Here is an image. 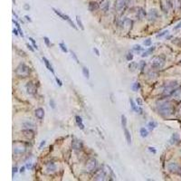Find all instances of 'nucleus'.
I'll list each match as a JSON object with an SVG mask.
<instances>
[{"instance_id": "nucleus-1", "label": "nucleus", "mask_w": 181, "mask_h": 181, "mask_svg": "<svg viewBox=\"0 0 181 181\" xmlns=\"http://www.w3.org/2000/svg\"><path fill=\"white\" fill-rule=\"evenodd\" d=\"M158 110L163 116H169L173 113V105L169 101H161L158 105Z\"/></svg>"}, {"instance_id": "nucleus-2", "label": "nucleus", "mask_w": 181, "mask_h": 181, "mask_svg": "<svg viewBox=\"0 0 181 181\" xmlns=\"http://www.w3.org/2000/svg\"><path fill=\"white\" fill-rule=\"evenodd\" d=\"M178 88V83L177 82H172L170 83H169L167 86H166L162 92V95L164 97H169L171 95H173L175 93V92L177 90Z\"/></svg>"}, {"instance_id": "nucleus-3", "label": "nucleus", "mask_w": 181, "mask_h": 181, "mask_svg": "<svg viewBox=\"0 0 181 181\" xmlns=\"http://www.w3.org/2000/svg\"><path fill=\"white\" fill-rule=\"evenodd\" d=\"M16 74L17 75L18 77L25 78V77L29 76L30 68L27 65H25V64H20L16 69Z\"/></svg>"}, {"instance_id": "nucleus-4", "label": "nucleus", "mask_w": 181, "mask_h": 181, "mask_svg": "<svg viewBox=\"0 0 181 181\" xmlns=\"http://www.w3.org/2000/svg\"><path fill=\"white\" fill-rule=\"evenodd\" d=\"M165 65V58L162 56H155L151 60V66L154 69H161Z\"/></svg>"}, {"instance_id": "nucleus-5", "label": "nucleus", "mask_w": 181, "mask_h": 181, "mask_svg": "<svg viewBox=\"0 0 181 181\" xmlns=\"http://www.w3.org/2000/svg\"><path fill=\"white\" fill-rule=\"evenodd\" d=\"M53 10H54V12L57 14V16H59L60 17H61L62 19H64V20H65V21H67L69 24H70V25L72 26V27H73L74 29H76L77 30V27H76V25H75L74 24H73V22L71 20V18L67 16V14H63V13H61L60 12L59 10H57V9H55V8H53Z\"/></svg>"}, {"instance_id": "nucleus-6", "label": "nucleus", "mask_w": 181, "mask_h": 181, "mask_svg": "<svg viewBox=\"0 0 181 181\" xmlns=\"http://www.w3.org/2000/svg\"><path fill=\"white\" fill-rule=\"evenodd\" d=\"M26 151V147L22 143H17L14 145V154L16 155H21L24 154Z\"/></svg>"}, {"instance_id": "nucleus-7", "label": "nucleus", "mask_w": 181, "mask_h": 181, "mask_svg": "<svg viewBox=\"0 0 181 181\" xmlns=\"http://www.w3.org/2000/svg\"><path fill=\"white\" fill-rule=\"evenodd\" d=\"M26 93L29 95H35L36 93V86L33 82H28L25 85Z\"/></svg>"}, {"instance_id": "nucleus-8", "label": "nucleus", "mask_w": 181, "mask_h": 181, "mask_svg": "<svg viewBox=\"0 0 181 181\" xmlns=\"http://www.w3.org/2000/svg\"><path fill=\"white\" fill-rule=\"evenodd\" d=\"M127 5V0H115V8L118 12H122Z\"/></svg>"}, {"instance_id": "nucleus-9", "label": "nucleus", "mask_w": 181, "mask_h": 181, "mask_svg": "<svg viewBox=\"0 0 181 181\" xmlns=\"http://www.w3.org/2000/svg\"><path fill=\"white\" fill-rule=\"evenodd\" d=\"M96 166H97V161L94 159H90L88 160L87 164H86V169L90 172H93L96 169Z\"/></svg>"}, {"instance_id": "nucleus-10", "label": "nucleus", "mask_w": 181, "mask_h": 181, "mask_svg": "<svg viewBox=\"0 0 181 181\" xmlns=\"http://www.w3.org/2000/svg\"><path fill=\"white\" fill-rule=\"evenodd\" d=\"M105 177H106V172H105V170L102 169L96 170L93 175V178L95 180H104Z\"/></svg>"}, {"instance_id": "nucleus-11", "label": "nucleus", "mask_w": 181, "mask_h": 181, "mask_svg": "<svg viewBox=\"0 0 181 181\" xmlns=\"http://www.w3.org/2000/svg\"><path fill=\"white\" fill-rule=\"evenodd\" d=\"M159 17V14L157 9H151L148 14V19L149 21H155Z\"/></svg>"}, {"instance_id": "nucleus-12", "label": "nucleus", "mask_w": 181, "mask_h": 181, "mask_svg": "<svg viewBox=\"0 0 181 181\" xmlns=\"http://www.w3.org/2000/svg\"><path fill=\"white\" fill-rule=\"evenodd\" d=\"M22 134L24 137H25L26 139L32 140L35 137V132L31 130V129H25L24 130H22Z\"/></svg>"}, {"instance_id": "nucleus-13", "label": "nucleus", "mask_w": 181, "mask_h": 181, "mask_svg": "<svg viewBox=\"0 0 181 181\" xmlns=\"http://www.w3.org/2000/svg\"><path fill=\"white\" fill-rule=\"evenodd\" d=\"M168 169L172 173H177L179 171V166L176 162H170L168 165Z\"/></svg>"}, {"instance_id": "nucleus-14", "label": "nucleus", "mask_w": 181, "mask_h": 181, "mask_svg": "<svg viewBox=\"0 0 181 181\" xmlns=\"http://www.w3.org/2000/svg\"><path fill=\"white\" fill-rule=\"evenodd\" d=\"M131 25H132V21L130 19H129L128 17L122 19L119 22V25H122L123 28H130L131 26Z\"/></svg>"}, {"instance_id": "nucleus-15", "label": "nucleus", "mask_w": 181, "mask_h": 181, "mask_svg": "<svg viewBox=\"0 0 181 181\" xmlns=\"http://www.w3.org/2000/svg\"><path fill=\"white\" fill-rule=\"evenodd\" d=\"M136 17L139 20H143L146 17V12L144 11V9L142 7H139L137 10V14H136Z\"/></svg>"}, {"instance_id": "nucleus-16", "label": "nucleus", "mask_w": 181, "mask_h": 181, "mask_svg": "<svg viewBox=\"0 0 181 181\" xmlns=\"http://www.w3.org/2000/svg\"><path fill=\"white\" fill-rule=\"evenodd\" d=\"M99 7H100L99 4H98L97 2H93V1L90 2V3H89V6H88V8H89V10H90V12H94V11L98 10Z\"/></svg>"}, {"instance_id": "nucleus-17", "label": "nucleus", "mask_w": 181, "mask_h": 181, "mask_svg": "<svg viewBox=\"0 0 181 181\" xmlns=\"http://www.w3.org/2000/svg\"><path fill=\"white\" fill-rule=\"evenodd\" d=\"M72 145V148L75 149V150L81 149V148H83V144H82V142H81L80 140H73Z\"/></svg>"}, {"instance_id": "nucleus-18", "label": "nucleus", "mask_w": 181, "mask_h": 181, "mask_svg": "<svg viewBox=\"0 0 181 181\" xmlns=\"http://www.w3.org/2000/svg\"><path fill=\"white\" fill-rule=\"evenodd\" d=\"M43 63H44V64H45V66H46V68L52 72V73H54V68H53V66H52V64H50V62L48 61V59L47 58H45V57H43Z\"/></svg>"}, {"instance_id": "nucleus-19", "label": "nucleus", "mask_w": 181, "mask_h": 181, "mask_svg": "<svg viewBox=\"0 0 181 181\" xmlns=\"http://www.w3.org/2000/svg\"><path fill=\"white\" fill-rule=\"evenodd\" d=\"M35 116L39 119H43L44 117V111L43 108H38L35 110Z\"/></svg>"}, {"instance_id": "nucleus-20", "label": "nucleus", "mask_w": 181, "mask_h": 181, "mask_svg": "<svg viewBox=\"0 0 181 181\" xmlns=\"http://www.w3.org/2000/svg\"><path fill=\"white\" fill-rule=\"evenodd\" d=\"M45 167H46V170H47L48 172H54V171H55V169H56V166H55V164H54V162H49V163H47Z\"/></svg>"}, {"instance_id": "nucleus-21", "label": "nucleus", "mask_w": 181, "mask_h": 181, "mask_svg": "<svg viewBox=\"0 0 181 181\" xmlns=\"http://www.w3.org/2000/svg\"><path fill=\"white\" fill-rule=\"evenodd\" d=\"M75 119H76V123H77L78 127L81 130H84V125L83 123V119L80 116H75Z\"/></svg>"}, {"instance_id": "nucleus-22", "label": "nucleus", "mask_w": 181, "mask_h": 181, "mask_svg": "<svg viewBox=\"0 0 181 181\" xmlns=\"http://www.w3.org/2000/svg\"><path fill=\"white\" fill-rule=\"evenodd\" d=\"M124 134H125V138H126V140H127L128 144L130 145V143H131V135H130V132L126 128L124 130Z\"/></svg>"}, {"instance_id": "nucleus-23", "label": "nucleus", "mask_w": 181, "mask_h": 181, "mask_svg": "<svg viewBox=\"0 0 181 181\" xmlns=\"http://www.w3.org/2000/svg\"><path fill=\"white\" fill-rule=\"evenodd\" d=\"M101 8L103 10V11H108L109 10V8H110V2L109 1H106V2H104V3H102L101 5Z\"/></svg>"}, {"instance_id": "nucleus-24", "label": "nucleus", "mask_w": 181, "mask_h": 181, "mask_svg": "<svg viewBox=\"0 0 181 181\" xmlns=\"http://www.w3.org/2000/svg\"><path fill=\"white\" fill-rule=\"evenodd\" d=\"M23 127L25 129H33L35 127V124L33 122H25L23 123Z\"/></svg>"}, {"instance_id": "nucleus-25", "label": "nucleus", "mask_w": 181, "mask_h": 181, "mask_svg": "<svg viewBox=\"0 0 181 181\" xmlns=\"http://www.w3.org/2000/svg\"><path fill=\"white\" fill-rule=\"evenodd\" d=\"M130 106H131V109L134 111H136V112H138L139 111V108H138V106L137 105H136V103L134 102V101L132 100V99H130Z\"/></svg>"}, {"instance_id": "nucleus-26", "label": "nucleus", "mask_w": 181, "mask_h": 181, "mask_svg": "<svg viewBox=\"0 0 181 181\" xmlns=\"http://www.w3.org/2000/svg\"><path fill=\"white\" fill-rule=\"evenodd\" d=\"M154 50H155V47H154V46L150 47L148 50H147L146 52H144V53H143V54H141V56H142V57H146V56H148V54H150L151 53H153V51H154Z\"/></svg>"}, {"instance_id": "nucleus-27", "label": "nucleus", "mask_w": 181, "mask_h": 181, "mask_svg": "<svg viewBox=\"0 0 181 181\" xmlns=\"http://www.w3.org/2000/svg\"><path fill=\"white\" fill-rule=\"evenodd\" d=\"M140 136H141L142 138H146V137H148V130H147L145 128H141V129L140 130Z\"/></svg>"}, {"instance_id": "nucleus-28", "label": "nucleus", "mask_w": 181, "mask_h": 181, "mask_svg": "<svg viewBox=\"0 0 181 181\" xmlns=\"http://www.w3.org/2000/svg\"><path fill=\"white\" fill-rule=\"evenodd\" d=\"M157 126H158V124H157V122H149L148 123V129H149L150 130H153Z\"/></svg>"}, {"instance_id": "nucleus-29", "label": "nucleus", "mask_w": 181, "mask_h": 181, "mask_svg": "<svg viewBox=\"0 0 181 181\" xmlns=\"http://www.w3.org/2000/svg\"><path fill=\"white\" fill-rule=\"evenodd\" d=\"M140 89V83H134L133 84H132V90H134V92H138V90Z\"/></svg>"}, {"instance_id": "nucleus-30", "label": "nucleus", "mask_w": 181, "mask_h": 181, "mask_svg": "<svg viewBox=\"0 0 181 181\" xmlns=\"http://www.w3.org/2000/svg\"><path fill=\"white\" fill-rule=\"evenodd\" d=\"M13 23L14 24L17 25V29H18V32H19V35L22 36V37H24V34H23V31H22V29H21V27H20V25L18 24V22L17 21H16V20H13Z\"/></svg>"}, {"instance_id": "nucleus-31", "label": "nucleus", "mask_w": 181, "mask_h": 181, "mask_svg": "<svg viewBox=\"0 0 181 181\" xmlns=\"http://www.w3.org/2000/svg\"><path fill=\"white\" fill-rule=\"evenodd\" d=\"M83 73L85 78H87V79L90 78V72H89L87 67H83Z\"/></svg>"}, {"instance_id": "nucleus-32", "label": "nucleus", "mask_w": 181, "mask_h": 181, "mask_svg": "<svg viewBox=\"0 0 181 181\" xmlns=\"http://www.w3.org/2000/svg\"><path fill=\"white\" fill-rule=\"evenodd\" d=\"M132 49H133V51H135L136 53H140L141 51H143V48L140 46V45H139V44H135Z\"/></svg>"}, {"instance_id": "nucleus-33", "label": "nucleus", "mask_w": 181, "mask_h": 181, "mask_svg": "<svg viewBox=\"0 0 181 181\" xmlns=\"http://www.w3.org/2000/svg\"><path fill=\"white\" fill-rule=\"evenodd\" d=\"M137 66H138L137 63L132 62V63H130V64L129 68H130V70H131V71L133 72V71H135V69H137Z\"/></svg>"}, {"instance_id": "nucleus-34", "label": "nucleus", "mask_w": 181, "mask_h": 181, "mask_svg": "<svg viewBox=\"0 0 181 181\" xmlns=\"http://www.w3.org/2000/svg\"><path fill=\"white\" fill-rule=\"evenodd\" d=\"M122 127L125 129L126 126H127V119H126V116L125 115H122Z\"/></svg>"}, {"instance_id": "nucleus-35", "label": "nucleus", "mask_w": 181, "mask_h": 181, "mask_svg": "<svg viewBox=\"0 0 181 181\" xmlns=\"http://www.w3.org/2000/svg\"><path fill=\"white\" fill-rule=\"evenodd\" d=\"M76 22H77V25L80 26L81 30H84V27H83V23H82V20H81V18H80L78 16L76 17Z\"/></svg>"}, {"instance_id": "nucleus-36", "label": "nucleus", "mask_w": 181, "mask_h": 181, "mask_svg": "<svg viewBox=\"0 0 181 181\" xmlns=\"http://www.w3.org/2000/svg\"><path fill=\"white\" fill-rule=\"evenodd\" d=\"M59 46H60V48H61V50H62L64 53H67V52H68V50H67V48H66V45H65L64 43H59Z\"/></svg>"}, {"instance_id": "nucleus-37", "label": "nucleus", "mask_w": 181, "mask_h": 181, "mask_svg": "<svg viewBox=\"0 0 181 181\" xmlns=\"http://www.w3.org/2000/svg\"><path fill=\"white\" fill-rule=\"evenodd\" d=\"M177 140H178V135L177 134V133H175L173 136H172V139H171V143L173 144V143H175V142H177Z\"/></svg>"}, {"instance_id": "nucleus-38", "label": "nucleus", "mask_w": 181, "mask_h": 181, "mask_svg": "<svg viewBox=\"0 0 181 181\" xmlns=\"http://www.w3.org/2000/svg\"><path fill=\"white\" fill-rule=\"evenodd\" d=\"M43 40H44V43H45V44L47 45V46H51V43H50V40H49L48 37L44 36V37H43Z\"/></svg>"}, {"instance_id": "nucleus-39", "label": "nucleus", "mask_w": 181, "mask_h": 181, "mask_svg": "<svg viewBox=\"0 0 181 181\" xmlns=\"http://www.w3.org/2000/svg\"><path fill=\"white\" fill-rule=\"evenodd\" d=\"M71 54H72V58L75 60V62H76L77 64H80V62H79V60H78V58H77V56H76V54H75V53L74 52H71Z\"/></svg>"}, {"instance_id": "nucleus-40", "label": "nucleus", "mask_w": 181, "mask_h": 181, "mask_svg": "<svg viewBox=\"0 0 181 181\" xmlns=\"http://www.w3.org/2000/svg\"><path fill=\"white\" fill-rule=\"evenodd\" d=\"M29 40H30V41H31V42H32V43H33V46H34V48L37 50V49H38V47H37V44H36L35 41V40H34V39H33L32 37H29Z\"/></svg>"}, {"instance_id": "nucleus-41", "label": "nucleus", "mask_w": 181, "mask_h": 181, "mask_svg": "<svg viewBox=\"0 0 181 181\" xmlns=\"http://www.w3.org/2000/svg\"><path fill=\"white\" fill-rule=\"evenodd\" d=\"M144 45H145V46H150V45H151V40H150V39L145 40L144 41Z\"/></svg>"}, {"instance_id": "nucleus-42", "label": "nucleus", "mask_w": 181, "mask_h": 181, "mask_svg": "<svg viewBox=\"0 0 181 181\" xmlns=\"http://www.w3.org/2000/svg\"><path fill=\"white\" fill-rule=\"evenodd\" d=\"M126 59L128 60V61H131V60L133 59V54L131 53H128V54L126 56Z\"/></svg>"}, {"instance_id": "nucleus-43", "label": "nucleus", "mask_w": 181, "mask_h": 181, "mask_svg": "<svg viewBox=\"0 0 181 181\" xmlns=\"http://www.w3.org/2000/svg\"><path fill=\"white\" fill-rule=\"evenodd\" d=\"M168 33H169V31H168V30H166V31H163L162 33H160V34L157 35V37H162V36H164L165 35H167Z\"/></svg>"}, {"instance_id": "nucleus-44", "label": "nucleus", "mask_w": 181, "mask_h": 181, "mask_svg": "<svg viewBox=\"0 0 181 181\" xmlns=\"http://www.w3.org/2000/svg\"><path fill=\"white\" fill-rule=\"evenodd\" d=\"M136 102H137L138 105H140V106H142L143 105V101L140 98H137V100H136Z\"/></svg>"}, {"instance_id": "nucleus-45", "label": "nucleus", "mask_w": 181, "mask_h": 181, "mask_svg": "<svg viewBox=\"0 0 181 181\" xmlns=\"http://www.w3.org/2000/svg\"><path fill=\"white\" fill-rule=\"evenodd\" d=\"M145 66H146V63H145L144 61H141V63H140V70H141L142 72H143Z\"/></svg>"}, {"instance_id": "nucleus-46", "label": "nucleus", "mask_w": 181, "mask_h": 181, "mask_svg": "<svg viewBox=\"0 0 181 181\" xmlns=\"http://www.w3.org/2000/svg\"><path fill=\"white\" fill-rule=\"evenodd\" d=\"M148 150H149V151L150 152H152V153H156L157 152V150L155 149V148H152V147H148Z\"/></svg>"}, {"instance_id": "nucleus-47", "label": "nucleus", "mask_w": 181, "mask_h": 181, "mask_svg": "<svg viewBox=\"0 0 181 181\" xmlns=\"http://www.w3.org/2000/svg\"><path fill=\"white\" fill-rule=\"evenodd\" d=\"M26 46H27V48H28L30 51H31V52H35V49L33 48L32 45H30L29 43H26Z\"/></svg>"}, {"instance_id": "nucleus-48", "label": "nucleus", "mask_w": 181, "mask_h": 181, "mask_svg": "<svg viewBox=\"0 0 181 181\" xmlns=\"http://www.w3.org/2000/svg\"><path fill=\"white\" fill-rule=\"evenodd\" d=\"M55 81H56V83H57V84H58L59 86H62V85H63V83H62V81L60 80V79H58L57 77L55 78Z\"/></svg>"}, {"instance_id": "nucleus-49", "label": "nucleus", "mask_w": 181, "mask_h": 181, "mask_svg": "<svg viewBox=\"0 0 181 181\" xmlns=\"http://www.w3.org/2000/svg\"><path fill=\"white\" fill-rule=\"evenodd\" d=\"M50 105L52 106V108H53V109H54V108H55V103H54V100H51V101H50Z\"/></svg>"}, {"instance_id": "nucleus-50", "label": "nucleus", "mask_w": 181, "mask_h": 181, "mask_svg": "<svg viewBox=\"0 0 181 181\" xmlns=\"http://www.w3.org/2000/svg\"><path fill=\"white\" fill-rule=\"evenodd\" d=\"M93 52L96 54V55H97V56H100V51H99L97 48H93Z\"/></svg>"}, {"instance_id": "nucleus-51", "label": "nucleus", "mask_w": 181, "mask_h": 181, "mask_svg": "<svg viewBox=\"0 0 181 181\" xmlns=\"http://www.w3.org/2000/svg\"><path fill=\"white\" fill-rule=\"evenodd\" d=\"M45 145V140H43L42 142H41V144L39 145V149H41L42 148H43V146H44Z\"/></svg>"}, {"instance_id": "nucleus-52", "label": "nucleus", "mask_w": 181, "mask_h": 181, "mask_svg": "<svg viewBox=\"0 0 181 181\" xmlns=\"http://www.w3.org/2000/svg\"><path fill=\"white\" fill-rule=\"evenodd\" d=\"M179 28H181V22H180V23H178V24H177V25L174 27V29H175V30L179 29Z\"/></svg>"}, {"instance_id": "nucleus-53", "label": "nucleus", "mask_w": 181, "mask_h": 181, "mask_svg": "<svg viewBox=\"0 0 181 181\" xmlns=\"http://www.w3.org/2000/svg\"><path fill=\"white\" fill-rule=\"evenodd\" d=\"M13 33L16 35H19V32H17V29H13Z\"/></svg>"}, {"instance_id": "nucleus-54", "label": "nucleus", "mask_w": 181, "mask_h": 181, "mask_svg": "<svg viewBox=\"0 0 181 181\" xmlns=\"http://www.w3.org/2000/svg\"><path fill=\"white\" fill-rule=\"evenodd\" d=\"M26 168L31 169L33 168V167H32V164H31V163H27V165H26Z\"/></svg>"}, {"instance_id": "nucleus-55", "label": "nucleus", "mask_w": 181, "mask_h": 181, "mask_svg": "<svg viewBox=\"0 0 181 181\" xmlns=\"http://www.w3.org/2000/svg\"><path fill=\"white\" fill-rule=\"evenodd\" d=\"M17 167L13 168V173H17Z\"/></svg>"}, {"instance_id": "nucleus-56", "label": "nucleus", "mask_w": 181, "mask_h": 181, "mask_svg": "<svg viewBox=\"0 0 181 181\" xmlns=\"http://www.w3.org/2000/svg\"><path fill=\"white\" fill-rule=\"evenodd\" d=\"M25 17L26 18V20H27V21H29V22H32V20H31V18H30V17H29L28 16H25Z\"/></svg>"}, {"instance_id": "nucleus-57", "label": "nucleus", "mask_w": 181, "mask_h": 181, "mask_svg": "<svg viewBox=\"0 0 181 181\" xmlns=\"http://www.w3.org/2000/svg\"><path fill=\"white\" fill-rule=\"evenodd\" d=\"M25 167H22V168L20 169V172H21V173H24V172H25Z\"/></svg>"}, {"instance_id": "nucleus-58", "label": "nucleus", "mask_w": 181, "mask_h": 181, "mask_svg": "<svg viewBox=\"0 0 181 181\" xmlns=\"http://www.w3.org/2000/svg\"><path fill=\"white\" fill-rule=\"evenodd\" d=\"M25 9H29L30 7H28L27 5H25Z\"/></svg>"}, {"instance_id": "nucleus-59", "label": "nucleus", "mask_w": 181, "mask_h": 181, "mask_svg": "<svg viewBox=\"0 0 181 181\" xmlns=\"http://www.w3.org/2000/svg\"><path fill=\"white\" fill-rule=\"evenodd\" d=\"M180 64H181V61H180Z\"/></svg>"}]
</instances>
